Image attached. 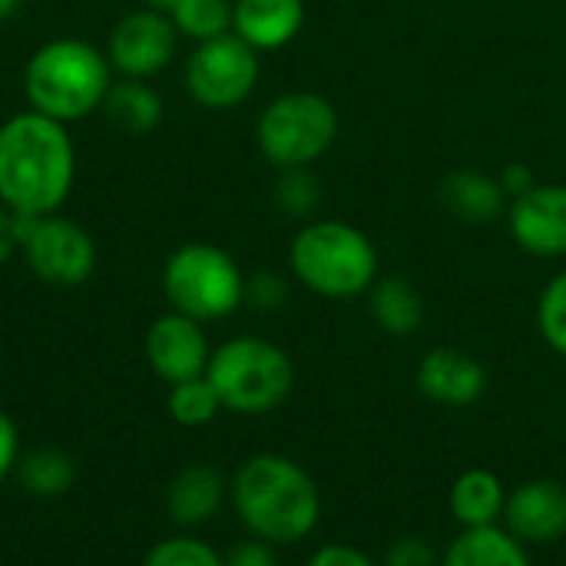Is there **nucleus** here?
<instances>
[{"label": "nucleus", "mask_w": 566, "mask_h": 566, "mask_svg": "<svg viewBox=\"0 0 566 566\" xmlns=\"http://www.w3.org/2000/svg\"><path fill=\"white\" fill-rule=\"evenodd\" d=\"M76 179V153L63 123L23 109L0 126V206L17 216H53Z\"/></svg>", "instance_id": "obj_1"}, {"label": "nucleus", "mask_w": 566, "mask_h": 566, "mask_svg": "<svg viewBox=\"0 0 566 566\" xmlns=\"http://www.w3.org/2000/svg\"><path fill=\"white\" fill-rule=\"evenodd\" d=\"M242 524L265 544H295L318 524V491L312 478L289 458H249L232 484Z\"/></svg>", "instance_id": "obj_2"}, {"label": "nucleus", "mask_w": 566, "mask_h": 566, "mask_svg": "<svg viewBox=\"0 0 566 566\" xmlns=\"http://www.w3.org/2000/svg\"><path fill=\"white\" fill-rule=\"evenodd\" d=\"M109 60L93 43L76 36L46 40L33 50L23 70V93L30 109L56 119L73 123L96 113L109 90Z\"/></svg>", "instance_id": "obj_3"}, {"label": "nucleus", "mask_w": 566, "mask_h": 566, "mask_svg": "<svg viewBox=\"0 0 566 566\" xmlns=\"http://www.w3.org/2000/svg\"><path fill=\"white\" fill-rule=\"evenodd\" d=\"M289 262L302 285L325 298H355L378 282V249L361 229L338 219L302 226Z\"/></svg>", "instance_id": "obj_4"}, {"label": "nucleus", "mask_w": 566, "mask_h": 566, "mask_svg": "<svg viewBox=\"0 0 566 566\" xmlns=\"http://www.w3.org/2000/svg\"><path fill=\"white\" fill-rule=\"evenodd\" d=\"M206 378L222 408L235 415H269L289 398L295 368L289 355L265 338H232L212 352Z\"/></svg>", "instance_id": "obj_5"}, {"label": "nucleus", "mask_w": 566, "mask_h": 566, "mask_svg": "<svg viewBox=\"0 0 566 566\" xmlns=\"http://www.w3.org/2000/svg\"><path fill=\"white\" fill-rule=\"evenodd\" d=\"M163 289L172 312L196 322H219L245 302V279L235 259L209 242L179 245L166 259Z\"/></svg>", "instance_id": "obj_6"}, {"label": "nucleus", "mask_w": 566, "mask_h": 566, "mask_svg": "<svg viewBox=\"0 0 566 566\" xmlns=\"http://www.w3.org/2000/svg\"><path fill=\"white\" fill-rule=\"evenodd\" d=\"M262 156L279 169H298L322 159L338 136V113L318 93H285L272 99L255 126Z\"/></svg>", "instance_id": "obj_7"}, {"label": "nucleus", "mask_w": 566, "mask_h": 566, "mask_svg": "<svg viewBox=\"0 0 566 566\" xmlns=\"http://www.w3.org/2000/svg\"><path fill=\"white\" fill-rule=\"evenodd\" d=\"M259 83V50L235 33L196 43L186 60L189 96L206 109H232L252 96Z\"/></svg>", "instance_id": "obj_8"}, {"label": "nucleus", "mask_w": 566, "mask_h": 566, "mask_svg": "<svg viewBox=\"0 0 566 566\" xmlns=\"http://www.w3.org/2000/svg\"><path fill=\"white\" fill-rule=\"evenodd\" d=\"M23 255L30 272L53 289H76L96 269V242L93 235L63 216L27 219Z\"/></svg>", "instance_id": "obj_9"}, {"label": "nucleus", "mask_w": 566, "mask_h": 566, "mask_svg": "<svg viewBox=\"0 0 566 566\" xmlns=\"http://www.w3.org/2000/svg\"><path fill=\"white\" fill-rule=\"evenodd\" d=\"M176 43H179V30L169 20V13L143 7L126 13L113 27L106 43V60L119 76L149 80L172 63Z\"/></svg>", "instance_id": "obj_10"}, {"label": "nucleus", "mask_w": 566, "mask_h": 566, "mask_svg": "<svg viewBox=\"0 0 566 566\" xmlns=\"http://www.w3.org/2000/svg\"><path fill=\"white\" fill-rule=\"evenodd\" d=\"M209 358L212 352H209L202 322L182 312L159 315L146 332V361L169 385L202 378L209 368Z\"/></svg>", "instance_id": "obj_11"}, {"label": "nucleus", "mask_w": 566, "mask_h": 566, "mask_svg": "<svg viewBox=\"0 0 566 566\" xmlns=\"http://www.w3.org/2000/svg\"><path fill=\"white\" fill-rule=\"evenodd\" d=\"M514 242L541 259L566 255V186H534L507 209Z\"/></svg>", "instance_id": "obj_12"}, {"label": "nucleus", "mask_w": 566, "mask_h": 566, "mask_svg": "<svg viewBox=\"0 0 566 566\" xmlns=\"http://www.w3.org/2000/svg\"><path fill=\"white\" fill-rule=\"evenodd\" d=\"M507 531L517 541L547 544L566 534V488L557 481L521 484L504 507Z\"/></svg>", "instance_id": "obj_13"}, {"label": "nucleus", "mask_w": 566, "mask_h": 566, "mask_svg": "<svg viewBox=\"0 0 566 566\" xmlns=\"http://www.w3.org/2000/svg\"><path fill=\"white\" fill-rule=\"evenodd\" d=\"M418 388L438 405H474L488 388V371L478 358L458 348H434L418 365Z\"/></svg>", "instance_id": "obj_14"}, {"label": "nucleus", "mask_w": 566, "mask_h": 566, "mask_svg": "<svg viewBox=\"0 0 566 566\" xmlns=\"http://www.w3.org/2000/svg\"><path fill=\"white\" fill-rule=\"evenodd\" d=\"M305 23L302 0H235L232 33L242 36L255 50H279Z\"/></svg>", "instance_id": "obj_15"}, {"label": "nucleus", "mask_w": 566, "mask_h": 566, "mask_svg": "<svg viewBox=\"0 0 566 566\" xmlns=\"http://www.w3.org/2000/svg\"><path fill=\"white\" fill-rule=\"evenodd\" d=\"M438 199L454 219L471 222V226L494 222L507 209V192H504L501 179H494L488 172H474V169L444 176L438 186Z\"/></svg>", "instance_id": "obj_16"}, {"label": "nucleus", "mask_w": 566, "mask_h": 566, "mask_svg": "<svg viewBox=\"0 0 566 566\" xmlns=\"http://www.w3.org/2000/svg\"><path fill=\"white\" fill-rule=\"evenodd\" d=\"M222 494H226L222 474L209 464H196L172 478L166 491V507L176 524L199 527L209 517H216V511L222 507Z\"/></svg>", "instance_id": "obj_17"}, {"label": "nucleus", "mask_w": 566, "mask_h": 566, "mask_svg": "<svg viewBox=\"0 0 566 566\" xmlns=\"http://www.w3.org/2000/svg\"><path fill=\"white\" fill-rule=\"evenodd\" d=\"M109 126L126 136H146L163 123V96L146 80H113L103 99Z\"/></svg>", "instance_id": "obj_18"}, {"label": "nucleus", "mask_w": 566, "mask_h": 566, "mask_svg": "<svg viewBox=\"0 0 566 566\" xmlns=\"http://www.w3.org/2000/svg\"><path fill=\"white\" fill-rule=\"evenodd\" d=\"M504 507H507L504 484L491 471L474 468L461 474L451 488V514L464 527H494L497 517H504Z\"/></svg>", "instance_id": "obj_19"}, {"label": "nucleus", "mask_w": 566, "mask_h": 566, "mask_svg": "<svg viewBox=\"0 0 566 566\" xmlns=\"http://www.w3.org/2000/svg\"><path fill=\"white\" fill-rule=\"evenodd\" d=\"M444 566H531L527 551L511 531L468 527L444 554Z\"/></svg>", "instance_id": "obj_20"}, {"label": "nucleus", "mask_w": 566, "mask_h": 566, "mask_svg": "<svg viewBox=\"0 0 566 566\" xmlns=\"http://www.w3.org/2000/svg\"><path fill=\"white\" fill-rule=\"evenodd\" d=\"M371 318L388 335H415L424 322V298L408 279H381L371 289Z\"/></svg>", "instance_id": "obj_21"}, {"label": "nucleus", "mask_w": 566, "mask_h": 566, "mask_svg": "<svg viewBox=\"0 0 566 566\" xmlns=\"http://www.w3.org/2000/svg\"><path fill=\"white\" fill-rule=\"evenodd\" d=\"M17 474L33 497H63L76 481V461L60 448H36L17 461Z\"/></svg>", "instance_id": "obj_22"}, {"label": "nucleus", "mask_w": 566, "mask_h": 566, "mask_svg": "<svg viewBox=\"0 0 566 566\" xmlns=\"http://www.w3.org/2000/svg\"><path fill=\"white\" fill-rule=\"evenodd\" d=\"M232 10L235 0H176V7L169 10V20L176 23V30L196 43L232 33Z\"/></svg>", "instance_id": "obj_23"}, {"label": "nucleus", "mask_w": 566, "mask_h": 566, "mask_svg": "<svg viewBox=\"0 0 566 566\" xmlns=\"http://www.w3.org/2000/svg\"><path fill=\"white\" fill-rule=\"evenodd\" d=\"M222 401L216 395V388L209 385V378H192V381H179L169 391V415L176 424L182 428H202L219 415Z\"/></svg>", "instance_id": "obj_24"}, {"label": "nucleus", "mask_w": 566, "mask_h": 566, "mask_svg": "<svg viewBox=\"0 0 566 566\" xmlns=\"http://www.w3.org/2000/svg\"><path fill=\"white\" fill-rule=\"evenodd\" d=\"M275 202L295 216V219H305L312 216L318 206H322V182L318 176L308 169V166H298V169H282V179L275 186Z\"/></svg>", "instance_id": "obj_25"}, {"label": "nucleus", "mask_w": 566, "mask_h": 566, "mask_svg": "<svg viewBox=\"0 0 566 566\" xmlns=\"http://www.w3.org/2000/svg\"><path fill=\"white\" fill-rule=\"evenodd\" d=\"M537 325L547 345L566 358V272H560L541 295L537 308Z\"/></svg>", "instance_id": "obj_26"}, {"label": "nucleus", "mask_w": 566, "mask_h": 566, "mask_svg": "<svg viewBox=\"0 0 566 566\" xmlns=\"http://www.w3.org/2000/svg\"><path fill=\"white\" fill-rule=\"evenodd\" d=\"M143 566H226V560L202 541L192 537H169L156 544Z\"/></svg>", "instance_id": "obj_27"}, {"label": "nucleus", "mask_w": 566, "mask_h": 566, "mask_svg": "<svg viewBox=\"0 0 566 566\" xmlns=\"http://www.w3.org/2000/svg\"><path fill=\"white\" fill-rule=\"evenodd\" d=\"M285 298H289V285L272 272H259V275H252L245 282V302H252L262 312H272V308L285 305Z\"/></svg>", "instance_id": "obj_28"}, {"label": "nucleus", "mask_w": 566, "mask_h": 566, "mask_svg": "<svg viewBox=\"0 0 566 566\" xmlns=\"http://www.w3.org/2000/svg\"><path fill=\"white\" fill-rule=\"evenodd\" d=\"M385 566H438V560H434V551L421 537H405L388 551Z\"/></svg>", "instance_id": "obj_29"}, {"label": "nucleus", "mask_w": 566, "mask_h": 566, "mask_svg": "<svg viewBox=\"0 0 566 566\" xmlns=\"http://www.w3.org/2000/svg\"><path fill=\"white\" fill-rule=\"evenodd\" d=\"M308 566H378L371 557H365L361 551H355V547H345V544H328V547H322Z\"/></svg>", "instance_id": "obj_30"}, {"label": "nucleus", "mask_w": 566, "mask_h": 566, "mask_svg": "<svg viewBox=\"0 0 566 566\" xmlns=\"http://www.w3.org/2000/svg\"><path fill=\"white\" fill-rule=\"evenodd\" d=\"M20 461V438H17V424L0 411V481L17 468Z\"/></svg>", "instance_id": "obj_31"}, {"label": "nucleus", "mask_w": 566, "mask_h": 566, "mask_svg": "<svg viewBox=\"0 0 566 566\" xmlns=\"http://www.w3.org/2000/svg\"><path fill=\"white\" fill-rule=\"evenodd\" d=\"M226 566H275V554L265 541H252V544H239L226 557Z\"/></svg>", "instance_id": "obj_32"}, {"label": "nucleus", "mask_w": 566, "mask_h": 566, "mask_svg": "<svg viewBox=\"0 0 566 566\" xmlns=\"http://www.w3.org/2000/svg\"><path fill=\"white\" fill-rule=\"evenodd\" d=\"M20 239H23V232H20V216L10 212L7 206H0V265L10 262V255L20 249Z\"/></svg>", "instance_id": "obj_33"}, {"label": "nucleus", "mask_w": 566, "mask_h": 566, "mask_svg": "<svg viewBox=\"0 0 566 566\" xmlns=\"http://www.w3.org/2000/svg\"><path fill=\"white\" fill-rule=\"evenodd\" d=\"M501 179V186H504V192H507V199L514 196H524V192H531L534 186H537V179H534V172H531V166H524V163H511V166H504V172L497 176Z\"/></svg>", "instance_id": "obj_34"}, {"label": "nucleus", "mask_w": 566, "mask_h": 566, "mask_svg": "<svg viewBox=\"0 0 566 566\" xmlns=\"http://www.w3.org/2000/svg\"><path fill=\"white\" fill-rule=\"evenodd\" d=\"M20 3H23V0H0V23H3L7 17H13V13L20 10Z\"/></svg>", "instance_id": "obj_35"}, {"label": "nucleus", "mask_w": 566, "mask_h": 566, "mask_svg": "<svg viewBox=\"0 0 566 566\" xmlns=\"http://www.w3.org/2000/svg\"><path fill=\"white\" fill-rule=\"evenodd\" d=\"M143 7H149V10H159V13H169V10L176 7V0H143Z\"/></svg>", "instance_id": "obj_36"}]
</instances>
